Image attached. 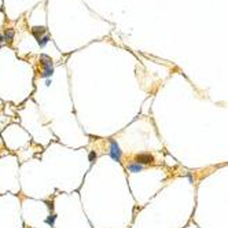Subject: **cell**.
Wrapping results in <instances>:
<instances>
[{"label":"cell","mask_w":228,"mask_h":228,"mask_svg":"<svg viewBox=\"0 0 228 228\" xmlns=\"http://www.w3.org/2000/svg\"><path fill=\"white\" fill-rule=\"evenodd\" d=\"M0 47H2V44H0Z\"/></svg>","instance_id":"12"},{"label":"cell","mask_w":228,"mask_h":228,"mask_svg":"<svg viewBox=\"0 0 228 228\" xmlns=\"http://www.w3.org/2000/svg\"><path fill=\"white\" fill-rule=\"evenodd\" d=\"M55 220H56V214H50L48 217L46 218V223L52 227V225H54V223H55Z\"/></svg>","instance_id":"8"},{"label":"cell","mask_w":228,"mask_h":228,"mask_svg":"<svg viewBox=\"0 0 228 228\" xmlns=\"http://www.w3.org/2000/svg\"><path fill=\"white\" fill-rule=\"evenodd\" d=\"M4 41H6V40H4V36L3 34H0V44H3Z\"/></svg>","instance_id":"10"},{"label":"cell","mask_w":228,"mask_h":228,"mask_svg":"<svg viewBox=\"0 0 228 228\" xmlns=\"http://www.w3.org/2000/svg\"><path fill=\"white\" fill-rule=\"evenodd\" d=\"M32 33H33V36L37 39V41H39V40L43 37L41 34H47V29L44 28V26H41V28L36 26V28H33V29H32Z\"/></svg>","instance_id":"3"},{"label":"cell","mask_w":228,"mask_h":228,"mask_svg":"<svg viewBox=\"0 0 228 228\" xmlns=\"http://www.w3.org/2000/svg\"><path fill=\"white\" fill-rule=\"evenodd\" d=\"M48 41H50V36H48V34H44V36L39 40V46L41 47V48H44V47L47 46V43H48Z\"/></svg>","instance_id":"7"},{"label":"cell","mask_w":228,"mask_h":228,"mask_svg":"<svg viewBox=\"0 0 228 228\" xmlns=\"http://www.w3.org/2000/svg\"><path fill=\"white\" fill-rule=\"evenodd\" d=\"M109 154H110V157L113 160L118 161V162H121V160H122V151H121L118 143L113 139L110 140V150H109Z\"/></svg>","instance_id":"1"},{"label":"cell","mask_w":228,"mask_h":228,"mask_svg":"<svg viewBox=\"0 0 228 228\" xmlns=\"http://www.w3.org/2000/svg\"><path fill=\"white\" fill-rule=\"evenodd\" d=\"M46 85H47V87H50V85H51V80H50V78H47V81H46Z\"/></svg>","instance_id":"11"},{"label":"cell","mask_w":228,"mask_h":228,"mask_svg":"<svg viewBox=\"0 0 228 228\" xmlns=\"http://www.w3.org/2000/svg\"><path fill=\"white\" fill-rule=\"evenodd\" d=\"M143 169H144V166L140 165V164H137V162H130L129 165L127 166V170H128V172H134V173L142 172Z\"/></svg>","instance_id":"4"},{"label":"cell","mask_w":228,"mask_h":228,"mask_svg":"<svg viewBox=\"0 0 228 228\" xmlns=\"http://www.w3.org/2000/svg\"><path fill=\"white\" fill-rule=\"evenodd\" d=\"M52 73H54V68H44V72L41 73L43 78H51Z\"/></svg>","instance_id":"5"},{"label":"cell","mask_w":228,"mask_h":228,"mask_svg":"<svg viewBox=\"0 0 228 228\" xmlns=\"http://www.w3.org/2000/svg\"><path fill=\"white\" fill-rule=\"evenodd\" d=\"M135 162L140 164V165H150V164L154 162V157L151 155L150 153H140L136 155V158H135Z\"/></svg>","instance_id":"2"},{"label":"cell","mask_w":228,"mask_h":228,"mask_svg":"<svg viewBox=\"0 0 228 228\" xmlns=\"http://www.w3.org/2000/svg\"><path fill=\"white\" fill-rule=\"evenodd\" d=\"M3 36H4V40H6V41H11L13 37H14V30L13 29H7L6 32L3 33Z\"/></svg>","instance_id":"6"},{"label":"cell","mask_w":228,"mask_h":228,"mask_svg":"<svg viewBox=\"0 0 228 228\" xmlns=\"http://www.w3.org/2000/svg\"><path fill=\"white\" fill-rule=\"evenodd\" d=\"M95 158H96V153H95V151H89V154H88V160H89V162H94Z\"/></svg>","instance_id":"9"}]
</instances>
